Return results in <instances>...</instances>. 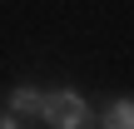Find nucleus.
Listing matches in <instances>:
<instances>
[{"label": "nucleus", "mask_w": 134, "mask_h": 129, "mask_svg": "<svg viewBox=\"0 0 134 129\" xmlns=\"http://www.w3.org/2000/svg\"><path fill=\"white\" fill-rule=\"evenodd\" d=\"M10 114H15L10 124H25V114H45V99H35L30 89H20V94L10 99Z\"/></svg>", "instance_id": "obj_2"}, {"label": "nucleus", "mask_w": 134, "mask_h": 129, "mask_svg": "<svg viewBox=\"0 0 134 129\" xmlns=\"http://www.w3.org/2000/svg\"><path fill=\"white\" fill-rule=\"evenodd\" d=\"M109 124H114V129H134V104H129V99L109 109Z\"/></svg>", "instance_id": "obj_3"}, {"label": "nucleus", "mask_w": 134, "mask_h": 129, "mask_svg": "<svg viewBox=\"0 0 134 129\" xmlns=\"http://www.w3.org/2000/svg\"><path fill=\"white\" fill-rule=\"evenodd\" d=\"M45 119L60 124V129H75V124H85V104L75 94H50L45 99Z\"/></svg>", "instance_id": "obj_1"}]
</instances>
